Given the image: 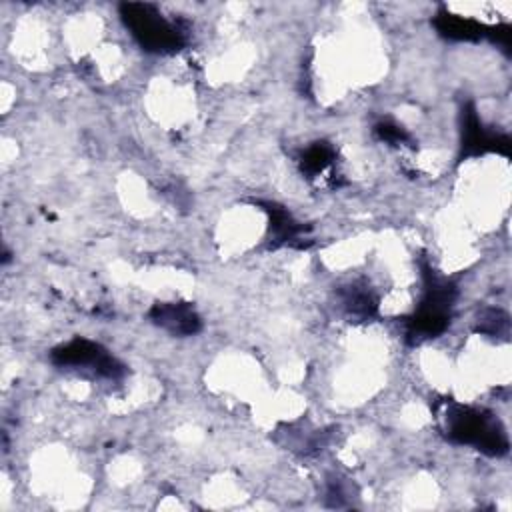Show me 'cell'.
Masks as SVG:
<instances>
[{
	"label": "cell",
	"instance_id": "cell-9",
	"mask_svg": "<svg viewBox=\"0 0 512 512\" xmlns=\"http://www.w3.org/2000/svg\"><path fill=\"white\" fill-rule=\"evenodd\" d=\"M376 134L380 140H384L386 144H392V146H402V144L410 142L408 132L394 122H380L376 126Z\"/></svg>",
	"mask_w": 512,
	"mask_h": 512
},
{
	"label": "cell",
	"instance_id": "cell-7",
	"mask_svg": "<svg viewBox=\"0 0 512 512\" xmlns=\"http://www.w3.org/2000/svg\"><path fill=\"white\" fill-rule=\"evenodd\" d=\"M266 210L270 214V230L276 242L294 244L296 240H300L304 232V226L300 222H296L284 208L276 204H266Z\"/></svg>",
	"mask_w": 512,
	"mask_h": 512
},
{
	"label": "cell",
	"instance_id": "cell-5",
	"mask_svg": "<svg viewBox=\"0 0 512 512\" xmlns=\"http://www.w3.org/2000/svg\"><path fill=\"white\" fill-rule=\"evenodd\" d=\"M152 320L172 334L188 336L200 330V318L192 306L180 302H162L150 310Z\"/></svg>",
	"mask_w": 512,
	"mask_h": 512
},
{
	"label": "cell",
	"instance_id": "cell-1",
	"mask_svg": "<svg viewBox=\"0 0 512 512\" xmlns=\"http://www.w3.org/2000/svg\"><path fill=\"white\" fill-rule=\"evenodd\" d=\"M446 434L458 444L474 446L492 456L508 450V438L498 418L478 408L452 406L446 412Z\"/></svg>",
	"mask_w": 512,
	"mask_h": 512
},
{
	"label": "cell",
	"instance_id": "cell-6",
	"mask_svg": "<svg viewBox=\"0 0 512 512\" xmlns=\"http://www.w3.org/2000/svg\"><path fill=\"white\" fill-rule=\"evenodd\" d=\"M434 26L442 36L450 40H478L482 36H488V28L484 24L476 22L474 18L450 12H440L434 20Z\"/></svg>",
	"mask_w": 512,
	"mask_h": 512
},
{
	"label": "cell",
	"instance_id": "cell-8",
	"mask_svg": "<svg viewBox=\"0 0 512 512\" xmlns=\"http://www.w3.org/2000/svg\"><path fill=\"white\" fill-rule=\"evenodd\" d=\"M332 162H334V150L326 142H316V144L308 146L300 156L302 172H306L308 176L322 174Z\"/></svg>",
	"mask_w": 512,
	"mask_h": 512
},
{
	"label": "cell",
	"instance_id": "cell-2",
	"mask_svg": "<svg viewBox=\"0 0 512 512\" xmlns=\"http://www.w3.org/2000/svg\"><path fill=\"white\" fill-rule=\"evenodd\" d=\"M120 14L132 36L150 52H176L186 40L184 28L166 20L152 4L128 2L120 6Z\"/></svg>",
	"mask_w": 512,
	"mask_h": 512
},
{
	"label": "cell",
	"instance_id": "cell-4",
	"mask_svg": "<svg viewBox=\"0 0 512 512\" xmlns=\"http://www.w3.org/2000/svg\"><path fill=\"white\" fill-rule=\"evenodd\" d=\"M52 360L58 366H74L92 370L98 376L118 378L122 374V366L112 358L100 344L76 338L52 352Z\"/></svg>",
	"mask_w": 512,
	"mask_h": 512
},
{
	"label": "cell",
	"instance_id": "cell-3",
	"mask_svg": "<svg viewBox=\"0 0 512 512\" xmlns=\"http://www.w3.org/2000/svg\"><path fill=\"white\" fill-rule=\"evenodd\" d=\"M454 300V288L436 276L430 268H424V296L420 306L408 320V336L434 338L446 330L450 320V308Z\"/></svg>",
	"mask_w": 512,
	"mask_h": 512
}]
</instances>
